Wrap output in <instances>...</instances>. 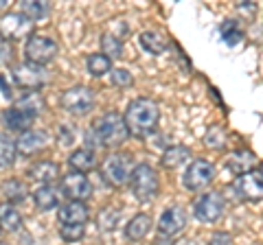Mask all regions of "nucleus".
Segmentation results:
<instances>
[{"mask_svg":"<svg viewBox=\"0 0 263 245\" xmlns=\"http://www.w3.org/2000/svg\"><path fill=\"white\" fill-rule=\"evenodd\" d=\"M160 120V108L158 103L149 96H138L129 105L125 114H123V122L127 127V134L134 138H147L156 132Z\"/></svg>","mask_w":263,"mask_h":245,"instance_id":"nucleus-1","label":"nucleus"},{"mask_svg":"<svg viewBox=\"0 0 263 245\" xmlns=\"http://www.w3.org/2000/svg\"><path fill=\"white\" fill-rule=\"evenodd\" d=\"M92 136L99 147L103 149H119L127 142V127L119 112H105L92 122Z\"/></svg>","mask_w":263,"mask_h":245,"instance_id":"nucleus-2","label":"nucleus"},{"mask_svg":"<svg viewBox=\"0 0 263 245\" xmlns=\"http://www.w3.org/2000/svg\"><path fill=\"white\" fill-rule=\"evenodd\" d=\"M127 184L132 189V195H134L141 203L154 201L160 193L158 173H156V169L152 165H147V162H141V165H136L134 169H132Z\"/></svg>","mask_w":263,"mask_h":245,"instance_id":"nucleus-3","label":"nucleus"},{"mask_svg":"<svg viewBox=\"0 0 263 245\" xmlns=\"http://www.w3.org/2000/svg\"><path fill=\"white\" fill-rule=\"evenodd\" d=\"M134 158L125 151H114L110 156H105L103 162L99 165V173H101L103 182L112 186V189H121L123 184H127L129 173L134 169Z\"/></svg>","mask_w":263,"mask_h":245,"instance_id":"nucleus-4","label":"nucleus"},{"mask_svg":"<svg viewBox=\"0 0 263 245\" xmlns=\"http://www.w3.org/2000/svg\"><path fill=\"white\" fill-rule=\"evenodd\" d=\"M57 53H60V46L53 37L48 35H37L33 33L27 44H24V62L29 64H35V66H46V64H51Z\"/></svg>","mask_w":263,"mask_h":245,"instance_id":"nucleus-5","label":"nucleus"},{"mask_svg":"<svg viewBox=\"0 0 263 245\" xmlns=\"http://www.w3.org/2000/svg\"><path fill=\"white\" fill-rule=\"evenodd\" d=\"M11 79H13L15 86L24 90V92H40V88L48 81V72L44 66L20 62L11 68Z\"/></svg>","mask_w":263,"mask_h":245,"instance_id":"nucleus-6","label":"nucleus"},{"mask_svg":"<svg viewBox=\"0 0 263 245\" xmlns=\"http://www.w3.org/2000/svg\"><path fill=\"white\" fill-rule=\"evenodd\" d=\"M97 96L88 86H72L60 96V105L75 116H86L88 112H92Z\"/></svg>","mask_w":263,"mask_h":245,"instance_id":"nucleus-7","label":"nucleus"},{"mask_svg":"<svg viewBox=\"0 0 263 245\" xmlns=\"http://www.w3.org/2000/svg\"><path fill=\"white\" fill-rule=\"evenodd\" d=\"M228 191L235 193V197L239 201H248V203H257L261 201L263 195V179H261V167L246 175H239L233 184L228 186Z\"/></svg>","mask_w":263,"mask_h":245,"instance_id":"nucleus-8","label":"nucleus"},{"mask_svg":"<svg viewBox=\"0 0 263 245\" xmlns=\"http://www.w3.org/2000/svg\"><path fill=\"white\" fill-rule=\"evenodd\" d=\"M33 29H35V22H31L20 11H9L0 15V35L7 42H15V39H24V37L29 39L33 35Z\"/></svg>","mask_w":263,"mask_h":245,"instance_id":"nucleus-9","label":"nucleus"},{"mask_svg":"<svg viewBox=\"0 0 263 245\" xmlns=\"http://www.w3.org/2000/svg\"><path fill=\"white\" fill-rule=\"evenodd\" d=\"M224 208H226L224 195L211 191V193H204L195 199L193 215H195L197 221H202V223H215L217 219H221V215H224Z\"/></svg>","mask_w":263,"mask_h":245,"instance_id":"nucleus-10","label":"nucleus"},{"mask_svg":"<svg viewBox=\"0 0 263 245\" xmlns=\"http://www.w3.org/2000/svg\"><path fill=\"white\" fill-rule=\"evenodd\" d=\"M213 179H215V167H213V162L197 158V160H191V165L186 167L182 184L189 191H202L213 184Z\"/></svg>","mask_w":263,"mask_h":245,"instance_id":"nucleus-11","label":"nucleus"},{"mask_svg":"<svg viewBox=\"0 0 263 245\" xmlns=\"http://www.w3.org/2000/svg\"><path fill=\"white\" fill-rule=\"evenodd\" d=\"M186 228V212L182 206H169L158 219V236L176 241V236Z\"/></svg>","mask_w":263,"mask_h":245,"instance_id":"nucleus-12","label":"nucleus"},{"mask_svg":"<svg viewBox=\"0 0 263 245\" xmlns=\"http://www.w3.org/2000/svg\"><path fill=\"white\" fill-rule=\"evenodd\" d=\"M62 193L70 201H88L92 197V184L84 173H66L62 175Z\"/></svg>","mask_w":263,"mask_h":245,"instance_id":"nucleus-13","label":"nucleus"},{"mask_svg":"<svg viewBox=\"0 0 263 245\" xmlns=\"http://www.w3.org/2000/svg\"><path fill=\"white\" fill-rule=\"evenodd\" d=\"M46 145H48L46 132H40V129H27V132H22L18 136V140H15V151L24 158H35L46 149Z\"/></svg>","mask_w":263,"mask_h":245,"instance_id":"nucleus-14","label":"nucleus"},{"mask_svg":"<svg viewBox=\"0 0 263 245\" xmlns=\"http://www.w3.org/2000/svg\"><path fill=\"white\" fill-rule=\"evenodd\" d=\"M60 226H86L90 219V210L84 201H68L57 208Z\"/></svg>","mask_w":263,"mask_h":245,"instance_id":"nucleus-15","label":"nucleus"},{"mask_svg":"<svg viewBox=\"0 0 263 245\" xmlns=\"http://www.w3.org/2000/svg\"><path fill=\"white\" fill-rule=\"evenodd\" d=\"M27 175L40 186H53V182L60 179V165L53 160H37L29 167Z\"/></svg>","mask_w":263,"mask_h":245,"instance_id":"nucleus-16","label":"nucleus"},{"mask_svg":"<svg viewBox=\"0 0 263 245\" xmlns=\"http://www.w3.org/2000/svg\"><path fill=\"white\" fill-rule=\"evenodd\" d=\"M68 167L72 173H90L97 169V153L90 147H79L68 156Z\"/></svg>","mask_w":263,"mask_h":245,"instance_id":"nucleus-17","label":"nucleus"},{"mask_svg":"<svg viewBox=\"0 0 263 245\" xmlns=\"http://www.w3.org/2000/svg\"><path fill=\"white\" fill-rule=\"evenodd\" d=\"M226 165H228V169L233 171L237 177H239V175H246V173H250V171H254V167H259V162H257L254 151L239 149V151L230 153L228 160H226Z\"/></svg>","mask_w":263,"mask_h":245,"instance_id":"nucleus-18","label":"nucleus"},{"mask_svg":"<svg viewBox=\"0 0 263 245\" xmlns=\"http://www.w3.org/2000/svg\"><path fill=\"white\" fill-rule=\"evenodd\" d=\"M0 193L5 195L7 203L15 206V203H20V201H24L29 197V184L20 177H9L0 184Z\"/></svg>","mask_w":263,"mask_h":245,"instance_id":"nucleus-19","label":"nucleus"},{"mask_svg":"<svg viewBox=\"0 0 263 245\" xmlns=\"http://www.w3.org/2000/svg\"><path fill=\"white\" fill-rule=\"evenodd\" d=\"M0 120H3V125L9 129V132H27V129L31 127V122L35 120L33 116H29L27 112H22V110H18L13 105V108H9V110H5L3 114H0Z\"/></svg>","mask_w":263,"mask_h":245,"instance_id":"nucleus-20","label":"nucleus"},{"mask_svg":"<svg viewBox=\"0 0 263 245\" xmlns=\"http://www.w3.org/2000/svg\"><path fill=\"white\" fill-rule=\"evenodd\" d=\"M33 197V203H35L37 210H55L60 208V201H62V193L55 189V186H40V189H35V193L31 195Z\"/></svg>","mask_w":263,"mask_h":245,"instance_id":"nucleus-21","label":"nucleus"},{"mask_svg":"<svg viewBox=\"0 0 263 245\" xmlns=\"http://www.w3.org/2000/svg\"><path fill=\"white\" fill-rule=\"evenodd\" d=\"M154 226V219L152 215H147V212H138V215L132 217V221L127 223L125 228V236L129 241H143L147 234H149Z\"/></svg>","mask_w":263,"mask_h":245,"instance_id":"nucleus-22","label":"nucleus"},{"mask_svg":"<svg viewBox=\"0 0 263 245\" xmlns=\"http://www.w3.org/2000/svg\"><path fill=\"white\" fill-rule=\"evenodd\" d=\"M191 160V149L184 145H171L162 151V158H160V165L164 169H178V167H184L186 162Z\"/></svg>","mask_w":263,"mask_h":245,"instance_id":"nucleus-23","label":"nucleus"},{"mask_svg":"<svg viewBox=\"0 0 263 245\" xmlns=\"http://www.w3.org/2000/svg\"><path fill=\"white\" fill-rule=\"evenodd\" d=\"M22 228V215L18 208L7 201H0V230L5 232H18Z\"/></svg>","mask_w":263,"mask_h":245,"instance_id":"nucleus-24","label":"nucleus"},{"mask_svg":"<svg viewBox=\"0 0 263 245\" xmlns=\"http://www.w3.org/2000/svg\"><path fill=\"white\" fill-rule=\"evenodd\" d=\"M138 39H141V46L149 55H162L169 48V39L164 37L160 31H143Z\"/></svg>","mask_w":263,"mask_h":245,"instance_id":"nucleus-25","label":"nucleus"},{"mask_svg":"<svg viewBox=\"0 0 263 245\" xmlns=\"http://www.w3.org/2000/svg\"><path fill=\"white\" fill-rule=\"evenodd\" d=\"M15 108L27 112L29 116H33V118H37L40 112L44 110V99H42V94L40 92H27L22 99L15 101Z\"/></svg>","mask_w":263,"mask_h":245,"instance_id":"nucleus-26","label":"nucleus"},{"mask_svg":"<svg viewBox=\"0 0 263 245\" xmlns=\"http://www.w3.org/2000/svg\"><path fill=\"white\" fill-rule=\"evenodd\" d=\"M219 35L228 46H237L243 39V29H241V24L237 20L228 18V20H224L219 24Z\"/></svg>","mask_w":263,"mask_h":245,"instance_id":"nucleus-27","label":"nucleus"},{"mask_svg":"<svg viewBox=\"0 0 263 245\" xmlns=\"http://www.w3.org/2000/svg\"><path fill=\"white\" fill-rule=\"evenodd\" d=\"M226 142H228V134L221 125H211L206 129V134H204V145L213 151H224Z\"/></svg>","mask_w":263,"mask_h":245,"instance_id":"nucleus-28","label":"nucleus"},{"mask_svg":"<svg viewBox=\"0 0 263 245\" xmlns=\"http://www.w3.org/2000/svg\"><path fill=\"white\" fill-rule=\"evenodd\" d=\"M86 68L92 77H103L112 70V59H108V57L101 53H92V55H88V59H86Z\"/></svg>","mask_w":263,"mask_h":245,"instance_id":"nucleus-29","label":"nucleus"},{"mask_svg":"<svg viewBox=\"0 0 263 245\" xmlns=\"http://www.w3.org/2000/svg\"><path fill=\"white\" fill-rule=\"evenodd\" d=\"M48 11H51V5L42 3V0H24L22 3V11L31 22H37V20H44Z\"/></svg>","mask_w":263,"mask_h":245,"instance_id":"nucleus-30","label":"nucleus"},{"mask_svg":"<svg viewBox=\"0 0 263 245\" xmlns=\"http://www.w3.org/2000/svg\"><path fill=\"white\" fill-rule=\"evenodd\" d=\"M15 140L9 134H0V169H7L15 162Z\"/></svg>","mask_w":263,"mask_h":245,"instance_id":"nucleus-31","label":"nucleus"},{"mask_svg":"<svg viewBox=\"0 0 263 245\" xmlns=\"http://www.w3.org/2000/svg\"><path fill=\"white\" fill-rule=\"evenodd\" d=\"M101 55H105L108 59H121L123 57V42L119 35L103 33L101 35Z\"/></svg>","mask_w":263,"mask_h":245,"instance_id":"nucleus-32","label":"nucleus"},{"mask_svg":"<svg viewBox=\"0 0 263 245\" xmlns=\"http://www.w3.org/2000/svg\"><path fill=\"white\" fill-rule=\"evenodd\" d=\"M119 217H121V212L117 208H103L97 217V226L101 228L103 232H112L119 223Z\"/></svg>","mask_w":263,"mask_h":245,"instance_id":"nucleus-33","label":"nucleus"},{"mask_svg":"<svg viewBox=\"0 0 263 245\" xmlns=\"http://www.w3.org/2000/svg\"><path fill=\"white\" fill-rule=\"evenodd\" d=\"M110 79H112V86H117L121 90L134 86V77H132V72L125 70V68H114V70H110Z\"/></svg>","mask_w":263,"mask_h":245,"instance_id":"nucleus-34","label":"nucleus"},{"mask_svg":"<svg viewBox=\"0 0 263 245\" xmlns=\"http://www.w3.org/2000/svg\"><path fill=\"white\" fill-rule=\"evenodd\" d=\"M86 226H60V236L66 243H77L84 239Z\"/></svg>","mask_w":263,"mask_h":245,"instance_id":"nucleus-35","label":"nucleus"},{"mask_svg":"<svg viewBox=\"0 0 263 245\" xmlns=\"http://www.w3.org/2000/svg\"><path fill=\"white\" fill-rule=\"evenodd\" d=\"M209 245H235V236L226 230H217V232L211 234Z\"/></svg>","mask_w":263,"mask_h":245,"instance_id":"nucleus-36","label":"nucleus"},{"mask_svg":"<svg viewBox=\"0 0 263 245\" xmlns=\"http://www.w3.org/2000/svg\"><path fill=\"white\" fill-rule=\"evenodd\" d=\"M11 59H13V46H11V42H7V39L0 35V66L11 64Z\"/></svg>","mask_w":263,"mask_h":245,"instance_id":"nucleus-37","label":"nucleus"},{"mask_svg":"<svg viewBox=\"0 0 263 245\" xmlns=\"http://www.w3.org/2000/svg\"><path fill=\"white\" fill-rule=\"evenodd\" d=\"M72 142H75V134H72V129L68 125H62L60 127V145L70 147Z\"/></svg>","mask_w":263,"mask_h":245,"instance_id":"nucleus-38","label":"nucleus"},{"mask_svg":"<svg viewBox=\"0 0 263 245\" xmlns=\"http://www.w3.org/2000/svg\"><path fill=\"white\" fill-rule=\"evenodd\" d=\"M0 88H3V92H5V96H7V99H9V96H11V88L7 86V81H5V75H0Z\"/></svg>","mask_w":263,"mask_h":245,"instance_id":"nucleus-39","label":"nucleus"},{"mask_svg":"<svg viewBox=\"0 0 263 245\" xmlns=\"http://www.w3.org/2000/svg\"><path fill=\"white\" fill-rule=\"evenodd\" d=\"M176 241H171V239H164V236H156V241L154 245H174Z\"/></svg>","mask_w":263,"mask_h":245,"instance_id":"nucleus-40","label":"nucleus"},{"mask_svg":"<svg viewBox=\"0 0 263 245\" xmlns=\"http://www.w3.org/2000/svg\"><path fill=\"white\" fill-rule=\"evenodd\" d=\"M174 245H200L195 239H182V241H178V243H174Z\"/></svg>","mask_w":263,"mask_h":245,"instance_id":"nucleus-41","label":"nucleus"},{"mask_svg":"<svg viewBox=\"0 0 263 245\" xmlns=\"http://www.w3.org/2000/svg\"><path fill=\"white\" fill-rule=\"evenodd\" d=\"M7 7H9V0H0V13H5Z\"/></svg>","mask_w":263,"mask_h":245,"instance_id":"nucleus-42","label":"nucleus"},{"mask_svg":"<svg viewBox=\"0 0 263 245\" xmlns=\"http://www.w3.org/2000/svg\"><path fill=\"white\" fill-rule=\"evenodd\" d=\"M0 245H7V243H0Z\"/></svg>","mask_w":263,"mask_h":245,"instance_id":"nucleus-43","label":"nucleus"},{"mask_svg":"<svg viewBox=\"0 0 263 245\" xmlns=\"http://www.w3.org/2000/svg\"><path fill=\"white\" fill-rule=\"evenodd\" d=\"M0 234H3V230H0Z\"/></svg>","mask_w":263,"mask_h":245,"instance_id":"nucleus-44","label":"nucleus"}]
</instances>
